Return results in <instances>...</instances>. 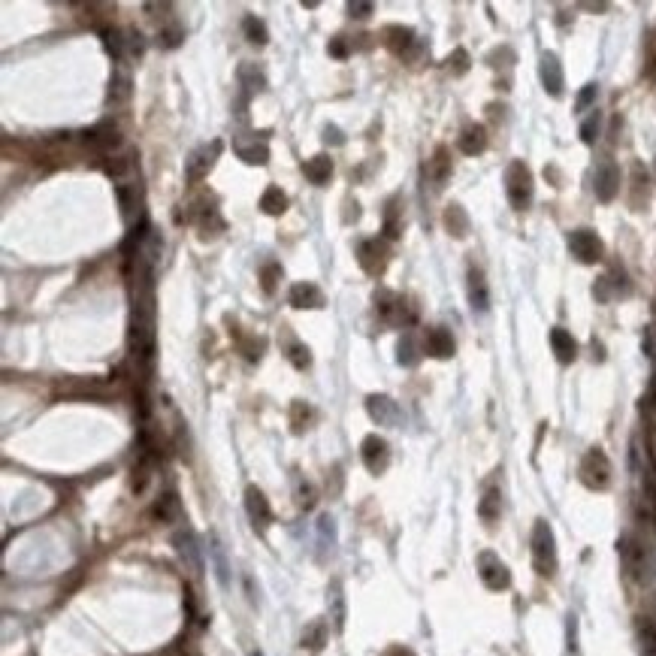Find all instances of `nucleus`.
Returning <instances> with one entry per match:
<instances>
[{"mask_svg": "<svg viewBox=\"0 0 656 656\" xmlns=\"http://www.w3.org/2000/svg\"><path fill=\"white\" fill-rule=\"evenodd\" d=\"M151 517L161 520V523H173L178 517V499H176V493H163L158 502H154Z\"/></svg>", "mask_w": 656, "mask_h": 656, "instance_id": "29", "label": "nucleus"}, {"mask_svg": "<svg viewBox=\"0 0 656 656\" xmlns=\"http://www.w3.org/2000/svg\"><path fill=\"white\" fill-rule=\"evenodd\" d=\"M209 559H212V569H215V578L224 590L230 587V566H227V556H224V544L218 535H212L209 539Z\"/></svg>", "mask_w": 656, "mask_h": 656, "instance_id": "20", "label": "nucleus"}, {"mask_svg": "<svg viewBox=\"0 0 656 656\" xmlns=\"http://www.w3.org/2000/svg\"><path fill=\"white\" fill-rule=\"evenodd\" d=\"M260 209H264L267 215H284V209H288V197H284V190L276 188V185H269L264 190V197H260Z\"/></svg>", "mask_w": 656, "mask_h": 656, "instance_id": "27", "label": "nucleus"}, {"mask_svg": "<svg viewBox=\"0 0 656 656\" xmlns=\"http://www.w3.org/2000/svg\"><path fill=\"white\" fill-rule=\"evenodd\" d=\"M348 13L354 18H369L372 16V4H348Z\"/></svg>", "mask_w": 656, "mask_h": 656, "instance_id": "47", "label": "nucleus"}, {"mask_svg": "<svg viewBox=\"0 0 656 656\" xmlns=\"http://www.w3.org/2000/svg\"><path fill=\"white\" fill-rule=\"evenodd\" d=\"M551 348H554L559 363H571L578 357V342L571 339V333L563 330V327H554L551 330Z\"/></svg>", "mask_w": 656, "mask_h": 656, "instance_id": "19", "label": "nucleus"}, {"mask_svg": "<svg viewBox=\"0 0 656 656\" xmlns=\"http://www.w3.org/2000/svg\"><path fill=\"white\" fill-rule=\"evenodd\" d=\"M124 49L130 52V55H142V49H146V43H142V33L136 31V28H127L124 31Z\"/></svg>", "mask_w": 656, "mask_h": 656, "instance_id": "42", "label": "nucleus"}, {"mask_svg": "<svg viewBox=\"0 0 656 656\" xmlns=\"http://www.w3.org/2000/svg\"><path fill=\"white\" fill-rule=\"evenodd\" d=\"M366 412H369V417H372L375 424H381V426H399V424H402L399 405L393 402L390 397H385V393H372V397L366 399Z\"/></svg>", "mask_w": 656, "mask_h": 656, "instance_id": "11", "label": "nucleus"}, {"mask_svg": "<svg viewBox=\"0 0 656 656\" xmlns=\"http://www.w3.org/2000/svg\"><path fill=\"white\" fill-rule=\"evenodd\" d=\"M429 176H433L436 185L448 182V176H451V154H448L445 146H439L436 154H433V161H429Z\"/></svg>", "mask_w": 656, "mask_h": 656, "instance_id": "28", "label": "nucleus"}, {"mask_svg": "<svg viewBox=\"0 0 656 656\" xmlns=\"http://www.w3.org/2000/svg\"><path fill=\"white\" fill-rule=\"evenodd\" d=\"M469 303L472 312H487L490 308V294H487L484 272L478 267H469Z\"/></svg>", "mask_w": 656, "mask_h": 656, "instance_id": "17", "label": "nucleus"}, {"mask_svg": "<svg viewBox=\"0 0 656 656\" xmlns=\"http://www.w3.org/2000/svg\"><path fill=\"white\" fill-rule=\"evenodd\" d=\"M127 97H130V79L124 73H118L112 79V85H109V103L118 106V103H124Z\"/></svg>", "mask_w": 656, "mask_h": 656, "instance_id": "36", "label": "nucleus"}, {"mask_svg": "<svg viewBox=\"0 0 656 656\" xmlns=\"http://www.w3.org/2000/svg\"><path fill=\"white\" fill-rule=\"evenodd\" d=\"M424 345H426V354L439 357V360H445V357L454 354V336H451L445 327H429Z\"/></svg>", "mask_w": 656, "mask_h": 656, "instance_id": "18", "label": "nucleus"}, {"mask_svg": "<svg viewBox=\"0 0 656 656\" xmlns=\"http://www.w3.org/2000/svg\"><path fill=\"white\" fill-rule=\"evenodd\" d=\"M532 563H535V571H539L542 578H554V571H556V542H554V532H551V527H547V520H535Z\"/></svg>", "mask_w": 656, "mask_h": 656, "instance_id": "1", "label": "nucleus"}, {"mask_svg": "<svg viewBox=\"0 0 656 656\" xmlns=\"http://www.w3.org/2000/svg\"><path fill=\"white\" fill-rule=\"evenodd\" d=\"M381 40H385V45L393 52V55H399L402 61H417V58L424 55V43L414 37V31L412 28H399V25H390L381 31Z\"/></svg>", "mask_w": 656, "mask_h": 656, "instance_id": "3", "label": "nucleus"}, {"mask_svg": "<svg viewBox=\"0 0 656 656\" xmlns=\"http://www.w3.org/2000/svg\"><path fill=\"white\" fill-rule=\"evenodd\" d=\"M445 227L454 233V236H466L469 230V218H466V212H463V206H457V203H451V206L445 209Z\"/></svg>", "mask_w": 656, "mask_h": 656, "instance_id": "31", "label": "nucleus"}, {"mask_svg": "<svg viewBox=\"0 0 656 656\" xmlns=\"http://www.w3.org/2000/svg\"><path fill=\"white\" fill-rule=\"evenodd\" d=\"M182 40H185V31L178 28L176 21H173V25H166V28H161V31H158V45H161V49H176V45L182 43Z\"/></svg>", "mask_w": 656, "mask_h": 656, "instance_id": "35", "label": "nucleus"}, {"mask_svg": "<svg viewBox=\"0 0 656 656\" xmlns=\"http://www.w3.org/2000/svg\"><path fill=\"white\" fill-rule=\"evenodd\" d=\"M252 656H264V653H260V650H252Z\"/></svg>", "mask_w": 656, "mask_h": 656, "instance_id": "51", "label": "nucleus"}, {"mask_svg": "<svg viewBox=\"0 0 656 656\" xmlns=\"http://www.w3.org/2000/svg\"><path fill=\"white\" fill-rule=\"evenodd\" d=\"M236 154L245 161V163H257V166H264L269 161V149H267V142H252V146H242V142H236Z\"/></svg>", "mask_w": 656, "mask_h": 656, "instance_id": "30", "label": "nucleus"}, {"mask_svg": "<svg viewBox=\"0 0 656 656\" xmlns=\"http://www.w3.org/2000/svg\"><path fill=\"white\" fill-rule=\"evenodd\" d=\"M221 139H212L209 146H200L194 154L188 158L185 163V176H188V182H200L203 176H209V170L215 166V161H218V154H221Z\"/></svg>", "mask_w": 656, "mask_h": 656, "instance_id": "7", "label": "nucleus"}, {"mask_svg": "<svg viewBox=\"0 0 656 656\" xmlns=\"http://www.w3.org/2000/svg\"><path fill=\"white\" fill-rule=\"evenodd\" d=\"M357 257H360L363 272H369L372 279H378L381 272L387 269V245L381 240H366L357 248Z\"/></svg>", "mask_w": 656, "mask_h": 656, "instance_id": "10", "label": "nucleus"}, {"mask_svg": "<svg viewBox=\"0 0 656 656\" xmlns=\"http://www.w3.org/2000/svg\"><path fill=\"white\" fill-rule=\"evenodd\" d=\"M360 457H363V466L369 472L381 475V472L390 466V445L381 436H366L363 445H360Z\"/></svg>", "mask_w": 656, "mask_h": 656, "instance_id": "8", "label": "nucleus"}, {"mask_svg": "<svg viewBox=\"0 0 656 656\" xmlns=\"http://www.w3.org/2000/svg\"><path fill=\"white\" fill-rule=\"evenodd\" d=\"M599 127H602V112H593L587 122L581 124V139L587 142V146H590V142H596V136H599Z\"/></svg>", "mask_w": 656, "mask_h": 656, "instance_id": "38", "label": "nucleus"}, {"mask_svg": "<svg viewBox=\"0 0 656 656\" xmlns=\"http://www.w3.org/2000/svg\"><path fill=\"white\" fill-rule=\"evenodd\" d=\"M330 55L333 58H348V43H345V37L330 40Z\"/></svg>", "mask_w": 656, "mask_h": 656, "instance_id": "46", "label": "nucleus"}, {"mask_svg": "<svg viewBox=\"0 0 656 656\" xmlns=\"http://www.w3.org/2000/svg\"><path fill=\"white\" fill-rule=\"evenodd\" d=\"M385 656H414V653H412L409 647H390Z\"/></svg>", "mask_w": 656, "mask_h": 656, "instance_id": "49", "label": "nucleus"}, {"mask_svg": "<svg viewBox=\"0 0 656 656\" xmlns=\"http://www.w3.org/2000/svg\"><path fill=\"white\" fill-rule=\"evenodd\" d=\"M294 496H296V505H300L303 511L315 508V502H318V490H315V484L308 478H296L294 481Z\"/></svg>", "mask_w": 656, "mask_h": 656, "instance_id": "32", "label": "nucleus"}, {"mask_svg": "<svg viewBox=\"0 0 656 656\" xmlns=\"http://www.w3.org/2000/svg\"><path fill=\"white\" fill-rule=\"evenodd\" d=\"M569 248L571 254L584 264H596V260H602V240L596 236L593 230H571L569 233Z\"/></svg>", "mask_w": 656, "mask_h": 656, "instance_id": "9", "label": "nucleus"}, {"mask_svg": "<svg viewBox=\"0 0 656 656\" xmlns=\"http://www.w3.org/2000/svg\"><path fill=\"white\" fill-rule=\"evenodd\" d=\"M245 508H248V517H252L254 529L264 532V529L269 527V523H272V508H269V502H267L264 490H257L254 484L245 490Z\"/></svg>", "mask_w": 656, "mask_h": 656, "instance_id": "13", "label": "nucleus"}, {"mask_svg": "<svg viewBox=\"0 0 656 656\" xmlns=\"http://www.w3.org/2000/svg\"><path fill=\"white\" fill-rule=\"evenodd\" d=\"M240 82H242L245 91H264L267 88V79L254 64H242L240 67Z\"/></svg>", "mask_w": 656, "mask_h": 656, "instance_id": "34", "label": "nucleus"}, {"mask_svg": "<svg viewBox=\"0 0 656 656\" xmlns=\"http://www.w3.org/2000/svg\"><path fill=\"white\" fill-rule=\"evenodd\" d=\"M330 139L336 142V146H342V134H339L336 127H327V142H330Z\"/></svg>", "mask_w": 656, "mask_h": 656, "instance_id": "48", "label": "nucleus"}, {"mask_svg": "<svg viewBox=\"0 0 656 656\" xmlns=\"http://www.w3.org/2000/svg\"><path fill=\"white\" fill-rule=\"evenodd\" d=\"M650 64H653V67H647V76H653V79H656V61H650Z\"/></svg>", "mask_w": 656, "mask_h": 656, "instance_id": "50", "label": "nucleus"}, {"mask_svg": "<svg viewBox=\"0 0 656 656\" xmlns=\"http://www.w3.org/2000/svg\"><path fill=\"white\" fill-rule=\"evenodd\" d=\"M596 94H599V85H593V82H590V85H584V91L578 94V100H575V109L584 112V109H587V106L596 100Z\"/></svg>", "mask_w": 656, "mask_h": 656, "instance_id": "45", "label": "nucleus"}, {"mask_svg": "<svg viewBox=\"0 0 656 656\" xmlns=\"http://www.w3.org/2000/svg\"><path fill=\"white\" fill-rule=\"evenodd\" d=\"M308 417H312V409H308L303 399H296L294 402V429H296V433H300V429L308 424Z\"/></svg>", "mask_w": 656, "mask_h": 656, "instance_id": "44", "label": "nucleus"}, {"mask_svg": "<svg viewBox=\"0 0 656 656\" xmlns=\"http://www.w3.org/2000/svg\"><path fill=\"white\" fill-rule=\"evenodd\" d=\"M620 190V166L614 161H602L596 166V197L602 203H611Z\"/></svg>", "mask_w": 656, "mask_h": 656, "instance_id": "12", "label": "nucleus"}, {"mask_svg": "<svg viewBox=\"0 0 656 656\" xmlns=\"http://www.w3.org/2000/svg\"><path fill=\"white\" fill-rule=\"evenodd\" d=\"M417 360H421V354H417V348H414V339L405 333V336L399 339V363L402 366H417Z\"/></svg>", "mask_w": 656, "mask_h": 656, "instance_id": "37", "label": "nucleus"}, {"mask_svg": "<svg viewBox=\"0 0 656 656\" xmlns=\"http://www.w3.org/2000/svg\"><path fill=\"white\" fill-rule=\"evenodd\" d=\"M279 279H281V267H279V264H269V267L260 269V284H264L267 294L276 291V281H279Z\"/></svg>", "mask_w": 656, "mask_h": 656, "instance_id": "39", "label": "nucleus"}, {"mask_svg": "<svg viewBox=\"0 0 656 656\" xmlns=\"http://www.w3.org/2000/svg\"><path fill=\"white\" fill-rule=\"evenodd\" d=\"M375 308L385 321H402V300L390 291H375Z\"/></svg>", "mask_w": 656, "mask_h": 656, "instance_id": "26", "label": "nucleus"}, {"mask_svg": "<svg viewBox=\"0 0 656 656\" xmlns=\"http://www.w3.org/2000/svg\"><path fill=\"white\" fill-rule=\"evenodd\" d=\"M242 31H245L248 43H254V45H267V40H269L267 25H264V21H260L257 16H245V21H242Z\"/></svg>", "mask_w": 656, "mask_h": 656, "instance_id": "33", "label": "nucleus"}, {"mask_svg": "<svg viewBox=\"0 0 656 656\" xmlns=\"http://www.w3.org/2000/svg\"><path fill=\"white\" fill-rule=\"evenodd\" d=\"M402 233V224H399V218H397V206H387V215H385V236L387 240H397V236Z\"/></svg>", "mask_w": 656, "mask_h": 656, "instance_id": "41", "label": "nucleus"}, {"mask_svg": "<svg viewBox=\"0 0 656 656\" xmlns=\"http://www.w3.org/2000/svg\"><path fill=\"white\" fill-rule=\"evenodd\" d=\"M448 70L451 73H457V76H463L469 70V55H466V49H457L454 55L448 58Z\"/></svg>", "mask_w": 656, "mask_h": 656, "instance_id": "43", "label": "nucleus"}, {"mask_svg": "<svg viewBox=\"0 0 656 656\" xmlns=\"http://www.w3.org/2000/svg\"><path fill=\"white\" fill-rule=\"evenodd\" d=\"M176 547H178V554H182V559H188V563H190V569L203 571V556H200V547H197L194 532H190V529L178 532L176 535Z\"/></svg>", "mask_w": 656, "mask_h": 656, "instance_id": "23", "label": "nucleus"}, {"mask_svg": "<svg viewBox=\"0 0 656 656\" xmlns=\"http://www.w3.org/2000/svg\"><path fill=\"white\" fill-rule=\"evenodd\" d=\"M478 575H481V581L487 584V590H508V584H511L508 566H505L493 551H484V554L478 556Z\"/></svg>", "mask_w": 656, "mask_h": 656, "instance_id": "6", "label": "nucleus"}, {"mask_svg": "<svg viewBox=\"0 0 656 656\" xmlns=\"http://www.w3.org/2000/svg\"><path fill=\"white\" fill-rule=\"evenodd\" d=\"M505 194H508V203L517 212L529 209V203H532V173H529V166L523 161H515L505 170Z\"/></svg>", "mask_w": 656, "mask_h": 656, "instance_id": "2", "label": "nucleus"}, {"mask_svg": "<svg viewBox=\"0 0 656 656\" xmlns=\"http://www.w3.org/2000/svg\"><path fill=\"white\" fill-rule=\"evenodd\" d=\"M581 481L590 487V490H605L608 481H611V463H608L602 448H590L581 460Z\"/></svg>", "mask_w": 656, "mask_h": 656, "instance_id": "4", "label": "nucleus"}, {"mask_svg": "<svg viewBox=\"0 0 656 656\" xmlns=\"http://www.w3.org/2000/svg\"><path fill=\"white\" fill-rule=\"evenodd\" d=\"M478 515H481L484 523H496L499 520V515H502V493H499V487H487L484 490Z\"/></svg>", "mask_w": 656, "mask_h": 656, "instance_id": "24", "label": "nucleus"}, {"mask_svg": "<svg viewBox=\"0 0 656 656\" xmlns=\"http://www.w3.org/2000/svg\"><path fill=\"white\" fill-rule=\"evenodd\" d=\"M82 139H85V146L97 149V151H109V149H115L118 142H122V134H118V127L112 122H100V124H94L91 130H85Z\"/></svg>", "mask_w": 656, "mask_h": 656, "instance_id": "14", "label": "nucleus"}, {"mask_svg": "<svg viewBox=\"0 0 656 656\" xmlns=\"http://www.w3.org/2000/svg\"><path fill=\"white\" fill-rule=\"evenodd\" d=\"M539 76H542V85L551 97H559L563 94V67H559V58L556 55H542V67H539Z\"/></svg>", "mask_w": 656, "mask_h": 656, "instance_id": "15", "label": "nucleus"}, {"mask_svg": "<svg viewBox=\"0 0 656 656\" xmlns=\"http://www.w3.org/2000/svg\"><path fill=\"white\" fill-rule=\"evenodd\" d=\"M327 638H330V629H327V623L324 620H312V623H308L306 629H303V647L306 650H324V644H327Z\"/></svg>", "mask_w": 656, "mask_h": 656, "instance_id": "25", "label": "nucleus"}, {"mask_svg": "<svg viewBox=\"0 0 656 656\" xmlns=\"http://www.w3.org/2000/svg\"><path fill=\"white\" fill-rule=\"evenodd\" d=\"M457 146H460V151L463 154H481L484 149H487V130L481 127V124H469L466 130H463V136L457 139Z\"/></svg>", "mask_w": 656, "mask_h": 656, "instance_id": "21", "label": "nucleus"}, {"mask_svg": "<svg viewBox=\"0 0 656 656\" xmlns=\"http://www.w3.org/2000/svg\"><path fill=\"white\" fill-rule=\"evenodd\" d=\"M288 357H291V363H294L296 369H306L308 363H312V354H308V348H306V345H300V342L291 345V348H288Z\"/></svg>", "mask_w": 656, "mask_h": 656, "instance_id": "40", "label": "nucleus"}, {"mask_svg": "<svg viewBox=\"0 0 656 656\" xmlns=\"http://www.w3.org/2000/svg\"><path fill=\"white\" fill-rule=\"evenodd\" d=\"M620 556H623V569L629 571L632 581H647L650 556H647V547H644L635 535H626V539L620 542Z\"/></svg>", "mask_w": 656, "mask_h": 656, "instance_id": "5", "label": "nucleus"}, {"mask_svg": "<svg viewBox=\"0 0 656 656\" xmlns=\"http://www.w3.org/2000/svg\"><path fill=\"white\" fill-rule=\"evenodd\" d=\"M303 173H306V178L312 185H324V182H330V176H333V161L327 158V154H315L312 161L303 163Z\"/></svg>", "mask_w": 656, "mask_h": 656, "instance_id": "22", "label": "nucleus"}, {"mask_svg": "<svg viewBox=\"0 0 656 656\" xmlns=\"http://www.w3.org/2000/svg\"><path fill=\"white\" fill-rule=\"evenodd\" d=\"M288 300L294 308H324V294H321L315 281H296L288 294Z\"/></svg>", "mask_w": 656, "mask_h": 656, "instance_id": "16", "label": "nucleus"}]
</instances>
